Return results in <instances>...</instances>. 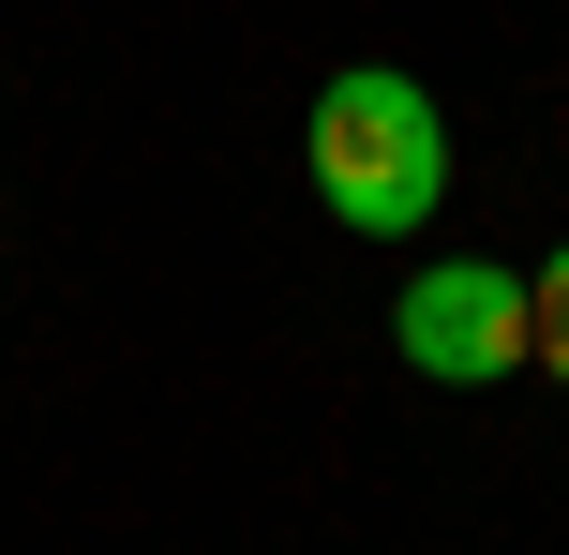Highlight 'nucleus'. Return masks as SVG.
<instances>
[{"mask_svg": "<svg viewBox=\"0 0 569 555\" xmlns=\"http://www.w3.org/2000/svg\"><path fill=\"white\" fill-rule=\"evenodd\" d=\"M300 150H315V196H330V226H360V240L435 226V196H450V120H435V90H420V76H390V60H345V76L315 90Z\"/></svg>", "mask_w": 569, "mask_h": 555, "instance_id": "f257e3e1", "label": "nucleus"}, {"mask_svg": "<svg viewBox=\"0 0 569 555\" xmlns=\"http://www.w3.org/2000/svg\"><path fill=\"white\" fill-rule=\"evenodd\" d=\"M390 346L420 360L435 390H495V376L540 360V300H525V270H495V256H435V270H405Z\"/></svg>", "mask_w": 569, "mask_h": 555, "instance_id": "f03ea898", "label": "nucleus"}, {"mask_svg": "<svg viewBox=\"0 0 569 555\" xmlns=\"http://www.w3.org/2000/svg\"><path fill=\"white\" fill-rule=\"evenodd\" d=\"M525 300H540V376L569 390V240H555V270H525Z\"/></svg>", "mask_w": 569, "mask_h": 555, "instance_id": "7ed1b4c3", "label": "nucleus"}]
</instances>
